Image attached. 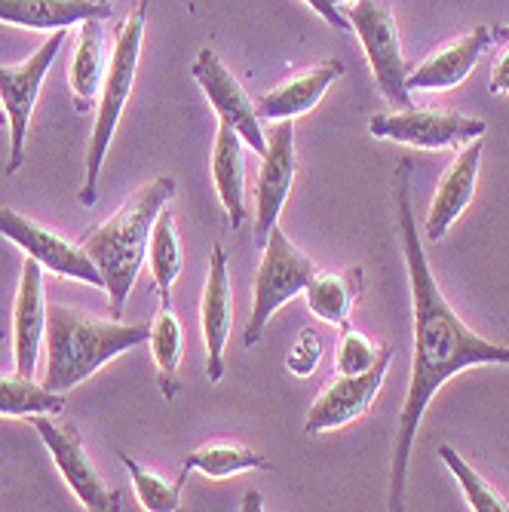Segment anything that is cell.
I'll return each instance as SVG.
<instances>
[{
    "mask_svg": "<svg viewBox=\"0 0 509 512\" xmlns=\"http://www.w3.org/2000/svg\"><path fill=\"white\" fill-rule=\"evenodd\" d=\"M304 4H310L322 19H326L332 28H338V31H350V22H347V16L332 4V0H304Z\"/></svg>",
    "mask_w": 509,
    "mask_h": 512,
    "instance_id": "1f68e13d",
    "label": "cell"
},
{
    "mask_svg": "<svg viewBox=\"0 0 509 512\" xmlns=\"http://www.w3.org/2000/svg\"><path fill=\"white\" fill-rule=\"evenodd\" d=\"M105 71H108V65H105V25H102V19H86V22H80V34L74 43L71 68H68L74 108L80 114L96 108V99L102 96Z\"/></svg>",
    "mask_w": 509,
    "mask_h": 512,
    "instance_id": "44dd1931",
    "label": "cell"
},
{
    "mask_svg": "<svg viewBox=\"0 0 509 512\" xmlns=\"http://www.w3.org/2000/svg\"><path fill=\"white\" fill-rule=\"evenodd\" d=\"M344 16L350 22V31H356L362 43L384 99L396 108H411V92L405 86L408 71L390 4L387 0H350V10Z\"/></svg>",
    "mask_w": 509,
    "mask_h": 512,
    "instance_id": "8992f818",
    "label": "cell"
},
{
    "mask_svg": "<svg viewBox=\"0 0 509 512\" xmlns=\"http://www.w3.org/2000/svg\"><path fill=\"white\" fill-rule=\"evenodd\" d=\"M28 421L37 430V436L43 439V445L50 448L62 479L68 482V488L86 509H96V512L120 509V494L108 491L99 470L92 467V460H89L74 424H59L56 414H34Z\"/></svg>",
    "mask_w": 509,
    "mask_h": 512,
    "instance_id": "9c48e42d",
    "label": "cell"
},
{
    "mask_svg": "<svg viewBox=\"0 0 509 512\" xmlns=\"http://www.w3.org/2000/svg\"><path fill=\"white\" fill-rule=\"evenodd\" d=\"M65 396L56 390L37 387L34 378L0 375V417H34V414H59Z\"/></svg>",
    "mask_w": 509,
    "mask_h": 512,
    "instance_id": "484cf974",
    "label": "cell"
},
{
    "mask_svg": "<svg viewBox=\"0 0 509 512\" xmlns=\"http://www.w3.org/2000/svg\"><path fill=\"white\" fill-rule=\"evenodd\" d=\"M105 4H111V0H105Z\"/></svg>",
    "mask_w": 509,
    "mask_h": 512,
    "instance_id": "d590c367",
    "label": "cell"
},
{
    "mask_svg": "<svg viewBox=\"0 0 509 512\" xmlns=\"http://www.w3.org/2000/svg\"><path fill=\"white\" fill-rule=\"evenodd\" d=\"M145 13H148V4H142L120 25L117 40H114L111 62L105 71V83H102V105H99L96 123H92L89 151H86V181H83V191H80L83 206H96V197H99V175H102V166H105V157L111 148V138L117 132V123L123 117V108L129 102L138 56H142Z\"/></svg>",
    "mask_w": 509,
    "mask_h": 512,
    "instance_id": "277c9868",
    "label": "cell"
},
{
    "mask_svg": "<svg viewBox=\"0 0 509 512\" xmlns=\"http://www.w3.org/2000/svg\"><path fill=\"white\" fill-rule=\"evenodd\" d=\"M65 37H68V28L53 31L31 59H25L22 65H13V68H0V108H4L7 126H10L7 175H16L25 163V138H28L31 114H34L46 74H50L56 56L62 53Z\"/></svg>",
    "mask_w": 509,
    "mask_h": 512,
    "instance_id": "52a82bcc",
    "label": "cell"
},
{
    "mask_svg": "<svg viewBox=\"0 0 509 512\" xmlns=\"http://www.w3.org/2000/svg\"><path fill=\"white\" fill-rule=\"evenodd\" d=\"M191 74L200 83V89L206 92V99L212 102L218 120L234 126L240 132V138H243V145H249L258 157H264L267 154V135L261 129L255 102L246 96V89L240 86V80L221 65V59L212 50H203L197 56Z\"/></svg>",
    "mask_w": 509,
    "mask_h": 512,
    "instance_id": "4fadbf2b",
    "label": "cell"
},
{
    "mask_svg": "<svg viewBox=\"0 0 509 512\" xmlns=\"http://www.w3.org/2000/svg\"><path fill=\"white\" fill-rule=\"evenodd\" d=\"M212 181L218 200L227 212V221L234 230L246 221V166H243V138L240 132L218 120L215 145H212Z\"/></svg>",
    "mask_w": 509,
    "mask_h": 512,
    "instance_id": "ffe728a7",
    "label": "cell"
},
{
    "mask_svg": "<svg viewBox=\"0 0 509 512\" xmlns=\"http://www.w3.org/2000/svg\"><path fill=\"white\" fill-rule=\"evenodd\" d=\"M120 463H123L129 479H132V488L138 494L142 509H148V512H175L181 506V488H184L181 479L169 485L157 473L145 470L138 460H132L129 454H120Z\"/></svg>",
    "mask_w": 509,
    "mask_h": 512,
    "instance_id": "4316f807",
    "label": "cell"
},
{
    "mask_svg": "<svg viewBox=\"0 0 509 512\" xmlns=\"http://www.w3.org/2000/svg\"><path fill=\"white\" fill-rule=\"evenodd\" d=\"M151 273H154V289L160 304H172V286L181 276L184 267V255H181V243L175 234V218L169 209L160 212V218L151 227V240H148V258Z\"/></svg>",
    "mask_w": 509,
    "mask_h": 512,
    "instance_id": "d4e9b609",
    "label": "cell"
},
{
    "mask_svg": "<svg viewBox=\"0 0 509 512\" xmlns=\"http://www.w3.org/2000/svg\"><path fill=\"white\" fill-rule=\"evenodd\" d=\"M270 463L255 454L246 445L237 442H209L203 448H194L181 463V482H188L191 473H203L209 479H230L237 473H249V470H267Z\"/></svg>",
    "mask_w": 509,
    "mask_h": 512,
    "instance_id": "603a6c76",
    "label": "cell"
},
{
    "mask_svg": "<svg viewBox=\"0 0 509 512\" xmlns=\"http://www.w3.org/2000/svg\"><path fill=\"white\" fill-rule=\"evenodd\" d=\"M381 356V347H375L365 335L353 332L350 325L341 332V341H338V375H359V371L372 368Z\"/></svg>",
    "mask_w": 509,
    "mask_h": 512,
    "instance_id": "f1b7e54d",
    "label": "cell"
},
{
    "mask_svg": "<svg viewBox=\"0 0 509 512\" xmlns=\"http://www.w3.org/2000/svg\"><path fill=\"white\" fill-rule=\"evenodd\" d=\"M396 212H399V240H402V255L408 264L411 298H414V310H411L414 313V353H411L408 396L399 414V436H396V451H393L387 509L405 506L408 457L414 448V436H418V427H421V417L430 408L439 387L448 378L460 375L464 368L509 365V347L491 344L482 335H476L439 292V283L427 264L418 221H414V209H411V163L408 160H402V166L396 169Z\"/></svg>",
    "mask_w": 509,
    "mask_h": 512,
    "instance_id": "6da1fadb",
    "label": "cell"
},
{
    "mask_svg": "<svg viewBox=\"0 0 509 512\" xmlns=\"http://www.w3.org/2000/svg\"><path fill=\"white\" fill-rule=\"evenodd\" d=\"M332 4H335V7H341V4H347V0H332Z\"/></svg>",
    "mask_w": 509,
    "mask_h": 512,
    "instance_id": "e575fe53",
    "label": "cell"
},
{
    "mask_svg": "<svg viewBox=\"0 0 509 512\" xmlns=\"http://www.w3.org/2000/svg\"><path fill=\"white\" fill-rule=\"evenodd\" d=\"M151 325H120L92 319L74 307H46V375L43 387L65 393L92 378L114 356L145 344Z\"/></svg>",
    "mask_w": 509,
    "mask_h": 512,
    "instance_id": "3957f363",
    "label": "cell"
},
{
    "mask_svg": "<svg viewBox=\"0 0 509 512\" xmlns=\"http://www.w3.org/2000/svg\"><path fill=\"white\" fill-rule=\"evenodd\" d=\"M105 16H111L105 0H0V22L34 31H62Z\"/></svg>",
    "mask_w": 509,
    "mask_h": 512,
    "instance_id": "d6986e66",
    "label": "cell"
},
{
    "mask_svg": "<svg viewBox=\"0 0 509 512\" xmlns=\"http://www.w3.org/2000/svg\"><path fill=\"white\" fill-rule=\"evenodd\" d=\"M46 335V301H43V267L34 258H25L22 279L13 304V356L16 375L34 378L40 359V344Z\"/></svg>",
    "mask_w": 509,
    "mask_h": 512,
    "instance_id": "9a60e30c",
    "label": "cell"
},
{
    "mask_svg": "<svg viewBox=\"0 0 509 512\" xmlns=\"http://www.w3.org/2000/svg\"><path fill=\"white\" fill-rule=\"evenodd\" d=\"M439 457L445 460V467L451 470V476L457 479V485L464 488L470 509H476V512H509V503L451 445H439Z\"/></svg>",
    "mask_w": 509,
    "mask_h": 512,
    "instance_id": "83f0119b",
    "label": "cell"
},
{
    "mask_svg": "<svg viewBox=\"0 0 509 512\" xmlns=\"http://www.w3.org/2000/svg\"><path fill=\"white\" fill-rule=\"evenodd\" d=\"M488 129L479 117H464L457 111H439V108H399L396 114H375L368 120V132L387 142H399L421 151H442V148H460L464 142L482 138Z\"/></svg>",
    "mask_w": 509,
    "mask_h": 512,
    "instance_id": "ba28073f",
    "label": "cell"
},
{
    "mask_svg": "<svg viewBox=\"0 0 509 512\" xmlns=\"http://www.w3.org/2000/svg\"><path fill=\"white\" fill-rule=\"evenodd\" d=\"M175 178L163 175L148 181L145 188H138L108 221L92 227L83 237V252L92 258L105 276V292L111 298L114 316L123 313L126 298L142 270V261L148 258V240L151 227L166 209V203L175 197Z\"/></svg>",
    "mask_w": 509,
    "mask_h": 512,
    "instance_id": "7a4b0ae2",
    "label": "cell"
},
{
    "mask_svg": "<svg viewBox=\"0 0 509 512\" xmlns=\"http://www.w3.org/2000/svg\"><path fill=\"white\" fill-rule=\"evenodd\" d=\"M148 344H151L154 365H157L160 393L172 402L178 396V365H181V353H184V332H181V322H178L172 304H160V310L151 322Z\"/></svg>",
    "mask_w": 509,
    "mask_h": 512,
    "instance_id": "cb8c5ba5",
    "label": "cell"
},
{
    "mask_svg": "<svg viewBox=\"0 0 509 512\" xmlns=\"http://www.w3.org/2000/svg\"><path fill=\"white\" fill-rule=\"evenodd\" d=\"M494 43V31L488 25H479L476 31L457 37L454 43L436 50L427 62H421L408 77L405 86L408 89H424V92H442V89H454L467 80V74L473 71V65L479 62V56Z\"/></svg>",
    "mask_w": 509,
    "mask_h": 512,
    "instance_id": "e0dca14e",
    "label": "cell"
},
{
    "mask_svg": "<svg viewBox=\"0 0 509 512\" xmlns=\"http://www.w3.org/2000/svg\"><path fill=\"white\" fill-rule=\"evenodd\" d=\"M482 138H473V142L454 157V163L445 169L439 188L430 200L427 209V240L439 243L451 224L460 218L476 194V178H479V163H482Z\"/></svg>",
    "mask_w": 509,
    "mask_h": 512,
    "instance_id": "2e32d148",
    "label": "cell"
},
{
    "mask_svg": "<svg viewBox=\"0 0 509 512\" xmlns=\"http://www.w3.org/2000/svg\"><path fill=\"white\" fill-rule=\"evenodd\" d=\"M344 74V62L341 59H329L304 74L289 77L286 83H280L276 89H270L267 96H261L255 102L258 120H295L307 111H313L319 105V99L326 96V89Z\"/></svg>",
    "mask_w": 509,
    "mask_h": 512,
    "instance_id": "ac0fdd59",
    "label": "cell"
},
{
    "mask_svg": "<svg viewBox=\"0 0 509 512\" xmlns=\"http://www.w3.org/2000/svg\"><path fill=\"white\" fill-rule=\"evenodd\" d=\"M298 172L295 160V123L276 120L267 135V154L261 157L258 188H255V246L264 249L270 230L280 221V212L289 200L292 181Z\"/></svg>",
    "mask_w": 509,
    "mask_h": 512,
    "instance_id": "7c38bea8",
    "label": "cell"
},
{
    "mask_svg": "<svg viewBox=\"0 0 509 512\" xmlns=\"http://www.w3.org/2000/svg\"><path fill=\"white\" fill-rule=\"evenodd\" d=\"M390 359H393V350L381 347V356L372 368L359 371V375H338L326 390L313 399V405L307 411V421H304V433L319 436V433L347 427L356 421V417H362L368 408H372L375 396L384 387Z\"/></svg>",
    "mask_w": 509,
    "mask_h": 512,
    "instance_id": "8fae6325",
    "label": "cell"
},
{
    "mask_svg": "<svg viewBox=\"0 0 509 512\" xmlns=\"http://www.w3.org/2000/svg\"><path fill=\"white\" fill-rule=\"evenodd\" d=\"M0 237L16 243L28 258H34L46 270H53L56 276H68V279H77V283L96 286L105 292V276L83 252V246L68 243L65 237L46 230L43 224H37L13 209H0Z\"/></svg>",
    "mask_w": 509,
    "mask_h": 512,
    "instance_id": "30bf717a",
    "label": "cell"
},
{
    "mask_svg": "<svg viewBox=\"0 0 509 512\" xmlns=\"http://www.w3.org/2000/svg\"><path fill=\"white\" fill-rule=\"evenodd\" d=\"M491 92H494V96H509V46L494 59V68H491Z\"/></svg>",
    "mask_w": 509,
    "mask_h": 512,
    "instance_id": "4dcf8cb0",
    "label": "cell"
},
{
    "mask_svg": "<svg viewBox=\"0 0 509 512\" xmlns=\"http://www.w3.org/2000/svg\"><path fill=\"white\" fill-rule=\"evenodd\" d=\"M264 258L255 273V301H252V316L246 322V347H255L267 329V322L283 304H289L298 292L307 289V283L316 273V264L283 234L280 227L270 230L264 243Z\"/></svg>",
    "mask_w": 509,
    "mask_h": 512,
    "instance_id": "5b68a950",
    "label": "cell"
},
{
    "mask_svg": "<svg viewBox=\"0 0 509 512\" xmlns=\"http://www.w3.org/2000/svg\"><path fill=\"white\" fill-rule=\"evenodd\" d=\"M0 123H7V114H4V108H0Z\"/></svg>",
    "mask_w": 509,
    "mask_h": 512,
    "instance_id": "836d02e7",
    "label": "cell"
},
{
    "mask_svg": "<svg viewBox=\"0 0 509 512\" xmlns=\"http://www.w3.org/2000/svg\"><path fill=\"white\" fill-rule=\"evenodd\" d=\"M319 359H322L319 335L313 329H301L292 350H289V356H286V368L292 371L295 378H310L316 371V365H319Z\"/></svg>",
    "mask_w": 509,
    "mask_h": 512,
    "instance_id": "f546056e",
    "label": "cell"
},
{
    "mask_svg": "<svg viewBox=\"0 0 509 512\" xmlns=\"http://www.w3.org/2000/svg\"><path fill=\"white\" fill-rule=\"evenodd\" d=\"M494 31V40H509V25H500V28H491Z\"/></svg>",
    "mask_w": 509,
    "mask_h": 512,
    "instance_id": "d6a6232c",
    "label": "cell"
},
{
    "mask_svg": "<svg viewBox=\"0 0 509 512\" xmlns=\"http://www.w3.org/2000/svg\"><path fill=\"white\" fill-rule=\"evenodd\" d=\"M230 322H234V295H230L227 255L221 246H212L203 301H200V325H203V344H206V378L212 384H221V378H224V350H227V338H230Z\"/></svg>",
    "mask_w": 509,
    "mask_h": 512,
    "instance_id": "5bb4252c",
    "label": "cell"
},
{
    "mask_svg": "<svg viewBox=\"0 0 509 512\" xmlns=\"http://www.w3.org/2000/svg\"><path fill=\"white\" fill-rule=\"evenodd\" d=\"M362 292V270H347V273H313V279L307 283L304 295H307V307L316 319L329 322V325H341L347 329V319L353 313V304Z\"/></svg>",
    "mask_w": 509,
    "mask_h": 512,
    "instance_id": "7402d4cb",
    "label": "cell"
}]
</instances>
